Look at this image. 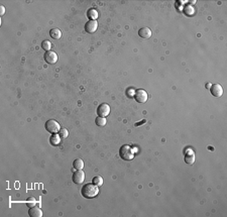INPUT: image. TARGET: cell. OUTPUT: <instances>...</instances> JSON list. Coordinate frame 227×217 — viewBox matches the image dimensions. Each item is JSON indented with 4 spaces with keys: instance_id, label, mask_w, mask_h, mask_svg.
<instances>
[{
    "instance_id": "obj_12",
    "label": "cell",
    "mask_w": 227,
    "mask_h": 217,
    "mask_svg": "<svg viewBox=\"0 0 227 217\" xmlns=\"http://www.w3.org/2000/svg\"><path fill=\"white\" fill-rule=\"evenodd\" d=\"M87 16H88L90 20H96L98 17V11L96 9H94V8L89 9L88 12H87Z\"/></svg>"
},
{
    "instance_id": "obj_4",
    "label": "cell",
    "mask_w": 227,
    "mask_h": 217,
    "mask_svg": "<svg viewBox=\"0 0 227 217\" xmlns=\"http://www.w3.org/2000/svg\"><path fill=\"white\" fill-rule=\"evenodd\" d=\"M109 113H110V106L106 103H102L98 106L97 109V114L100 117H107Z\"/></svg>"
},
{
    "instance_id": "obj_9",
    "label": "cell",
    "mask_w": 227,
    "mask_h": 217,
    "mask_svg": "<svg viewBox=\"0 0 227 217\" xmlns=\"http://www.w3.org/2000/svg\"><path fill=\"white\" fill-rule=\"evenodd\" d=\"M210 92L214 97H220L223 94V88L219 84H213L210 88Z\"/></svg>"
},
{
    "instance_id": "obj_10",
    "label": "cell",
    "mask_w": 227,
    "mask_h": 217,
    "mask_svg": "<svg viewBox=\"0 0 227 217\" xmlns=\"http://www.w3.org/2000/svg\"><path fill=\"white\" fill-rule=\"evenodd\" d=\"M29 215L30 217H41L43 211L40 207H30V209L29 210Z\"/></svg>"
},
{
    "instance_id": "obj_11",
    "label": "cell",
    "mask_w": 227,
    "mask_h": 217,
    "mask_svg": "<svg viewBox=\"0 0 227 217\" xmlns=\"http://www.w3.org/2000/svg\"><path fill=\"white\" fill-rule=\"evenodd\" d=\"M138 35L142 38H150L151 36V30L148 27H142L138 30Z\"/></svg>"
},
{
    "instance_id": "obj_19",
    "label": "cell",
    "mask_w": 227,
    "mask_h": 217,
    "mask_svg": "<svg viewBox=\"0 0 227 217\" xmlns=\"http://www.w3.org/2000/svg\"><path fill=\"white\" fill-rule=\"evenodd\" d=\"M41 47L47 50V52H49L50 50V47H52V43H50V41H44L43 43H41Z\"/></svg>"
},
{
    "instance_id": "obj_13",
    "label": "cell",
    "mask_w": 227,
    "mask_h": 217,
    "mask_svg": "<svg viewBox=\"0 0 227 217\" xmlns=\"http://www.w3.org/2000/svg\"><path fill=\"white\" fill-rule=\"evenodd\" d=\"M50 142L52 143L53 145H60V142H61V136L57 133L53 134L52 136H50Z\"/></svg>"
},
{
    "instance_id": "obj_6",
    "label": "cell",
    "mask_w": 227,
    "mask_h": 217,
    "mask_svg": "<svg viewBox=\"0 0 227 217\" xmlns=\"http://www.w3.org/2000/svg\"><path fill=\"white\" fill-rule=\"evenodd\" d=\"M134 98H135V100L138 103H144V102H147V93L145 92L144 90L139 89V90H137V91L135 92V94H134Z\"/></svg>"
},
{
    "instance_id": "obj_15",
    "label": "cell",
    "mask_w": 227,
    "mask_h": 217,
    "mask_svg": "<svg viewBox=\"0 0 227 217\" xmlns=\"http://www.w3.org/2000/svg\"><path fill=\"white\" fill-rule=\"evenodd\" d=\"M73 167H74L76 170H82L84 168V162L81 159L75 160L74 163H73Z\"/></svg>"
},
{
    "instance_id": "obj_14",
    "label": "cell",
    "mask_w": 227,
    "mask_h": 217,
    "mask_svg": "<svg viewBox=\"0 0 227 217\" xmlns=\"http://www.w3.org/2000/svg\"><path fill=\"white\" fill-rule=\"evenodd\" d=\"M50 35L54 39H59L62 36V32L59 29H50Z\"/></svg>"
},
{
    "instance_id": "obj_22",
    "label": "cell",
    "mask_w": 227,
    "mask_h": 217,
    "mask_svg": "<svg viewBox=\"0 0 227 217\" xmlns=\"http://www.w3.org/2000/svg\"><path fill=\"white\" fill-rule=\"evenodd\" d=\"M5 13V7L3 6V5H1V7H0V14L3 15Z\"/></svg>"
},
{
    "instance_id": "obj_8",
    "label": "cell",
    "mask_w": 227,
    "mask_h": 217,
    "mask_svg": "<svg viewBox=\"0 0 227 217\" xmlns=\"http://www.w3.org/2000/svg\"><path fill=\"white\" fill-rule=\"evenodd\" d=\"M98 29V22L97 20H88L85 24V30L88 33H93L96 32Z\"/></svg>"
},
{
    "instance_id": "obj_20",
    "label": "cell",
    "mask_w": 227,
    "mask_h": 217,
    "mask_svg": "<svg viewBox=\"0 0 227 217\" xmlns=\"http://www.w3.org/2000/svg\"><path fill=\"white\" fill-rule=\"evenodd\" d=\"M59 135L61 136V139H66L69 135V132L66 128H61L60 131H59Z\"/></svg>"
},
{
    "instance_id": "obj_3",
    "label": "cell",
    "mask_w": 227,
    "mask_h": 217,
    "mask_svg": "<svg viewBox=\"0 0 227 217\" xmlns=\"http://www.w3.org/2000/svg\"><path fill=\"white\" fill-rule=\"evenodd\" d=\"M44 126H46L47 131L50 132V133H53V134L58 133V132L60 131V129H61V126L58 123V121H56L54 119L47 120Z\"/></svg>"
},
{
    "instance_id": "obj_16",
    "label": "cell",
    "mask_w": 227,
    "mask_h": 217,
    "mask_svg": "<svg viewBox=\"0 0 227 217\" xmlns=\"http://www.w3.org/2000/svg\"><path fill=\"white\" fill-rule=\"evenodd\" d=\"M92 183H93L94 185L98 186V187H100V186L103 185V178L101 176H96L94 177L93 180H92Z\"/></svg>"
},
{
    "instance_id": "obj_5",
    "label": "cell",
    "mask_w": 227,
    "mask_h": 217,
    "mask_svg": "<svg viewBox=\"0 0 227 217\" xmlns=\"http://www.w3.org/2000/svg\"><path fill=\"white\" fill-rule=\"evenodd\" d=\"M44 61L47 62V64H56L58 61V55L55 52H53V50H49V52H47L44 53Z\"/></svg>"
},
{
    "instance_id": "obj_18",
    "label": "cell",
    "mask_w": 227,
    "mask_h": 217,
    "mask_svg": "<svg viewBox=\"0 0 227 217\" xmlns=\"http://www.w3.org/2000/svg\"><path fill=\"white\" fill-rule=\"evenodd\" d=\"M95 122H96V124L98 126H104V125H106V118L98 116L96 118V120H95Z\"/></svg>"
},
{
    "instance_id": "obj_17",
    "label": "cell",
    "mask_w": 227,
    "mask_h": 217,
    "mask_svg": "<svg viewBox=\"0 0 227 217\" xmlns=\"http://www.w3.org/2000/svg\"><path fill=\"white\" fill-rule=\"evenodd\" d=\"M195 162V156L194 154H187L186 157H185V163L188 165H193Z\"/></svg>"
},
{
    "instance_id": "obj_1",
    "label": "cell",
    "mask_w": 227,
    "mask_h": 217,
    "mask_svg": "<svg viewBox=\"0 0 227 217\" xmlns=\"http://www.w3.org/2000/svg\"><path fill=\"white\" fill-rule=\"evenodd\" d=\"M99 193V189H98V186L94 185L93 183L92 184H86L82 187V190H81V194L84 198L86 199H91L96 197Z\"/></svg>"
},
{
    "instance_id": "obj_7",
    "label": "cell",
    "mask_w": 227,
    "mask_h": 217,
    "mask_svg": "<svg viewBox=\"0 0 227 217\" xmlns=\"http://www.w3.org/2000/svg\"><path fill=\"white\" fill-rule=\"evenodd\" d=\"M85 180V173L82 170H77L73 174V182L75 184H82Z\"/></svg>"
},
{
    "instance_id": "obj_2",
    "label": "cell",
    "mask_w": 227,
    "mask_h": 217,
    "mask_svg": "<svg viewBox=\"0 0 227 217\" xmlns=\"http://www.w3.org/2000/svg\"><path fill=\"white\" fill-rule=\"evenodd\" d=\"M119 156L125 160L133 159V151L129 145H122L119 150Z\"/></svg>"
},
{
    "instance_id": "obj_21",
    "label": "cell",
    "mask_w": 227,
    "mask_h": 217,
    "mask_svg": "<svg viewBox=\"0 0 227 217\" xmlns=\"http://www.w3.org/2000/svg\"><path fill=\"white\" fill-rule=\"evenodd\" d=\"M35 200L33 199V198H29V200L26 201V204L29 205V207H33L35 206Z\"/></svg>"
}]
</instances>
